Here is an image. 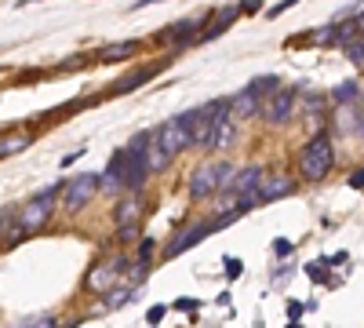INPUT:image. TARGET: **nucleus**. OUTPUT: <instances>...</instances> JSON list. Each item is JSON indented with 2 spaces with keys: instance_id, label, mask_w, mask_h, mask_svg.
Instances as JSON below:
<instances>
[{
  "instance_id": "obj_29",
  "label": "nucleus",
  "mask_w": 364,
  "mask_h": 328,
  "mask_svg": "<svg viewBox=\"0 0 364 328\" xmlns=\"http://www.w3.org/2000/svg\"><path fill=\"white\" fill-rule=\"evenodd\" d=\"M350 186H353V190H360V186H364V168H357V171L350 175Z\"/></svg>"
},
{
  "instance_id": "obj_34",
  "label": "nucleus",
  "mask_w": 364,
  "mask_h": 328,
  "mask_svg": "<svg viewBox=\"0 0 364 328\" xmlns=\"http://www.w3.org/2000/svg\"><path fill=\"white\" fill-rule=\"evenodd\" d=\"M175 307H178V310H197V303H193V300H178Z\"/></svg>"
},
{
  "instance_id": "obj_27",
  "label": "nucleus",
  "mask_w": 364,
  "mask_h": 328,
  "mask_svg": "<svg viewBox=\"0 0 364 328\" xmlns=\"http://www.w3.org/2000/svg\"><path fill=\"white\" fill-rule=\"evenodd\" d=\"M22 328H55V317H37V321H29Z\"/></svg>"
},
{
  "instance_id": "obj_33",
  "label": "nucleus",
  "mask_w": 364,
  "mask_h": 328,
  "mask_svg": "<svg viewBox=\"0 0 364 328\" xmlns=\"http://www.w3.org/2000/svg\"><path fill=\"white\" fill-rule=\"evenodd\" d=\"M299 314H302V303H288V317L299 321Z\"/></svg>"
},
{
  "instance_id": "obj_12",
  "label": "nucleus",
  "mask_w": 364,
  "mask_h": 328,
  "mask_svg": "<svg viewBox=\"0 0 364 328\" xmlns=\"http://www.w3.org/2000/svg\"><path fill=\"white\" fill-rule=\"evenodd\" d=\"M291 190H295L291 179H284V175H266L262 186H259V197H262V201H277V197H288Z\"/></svg>"
},
{
  "instance_id": "obj_24",
  "label": "nucleus",
  "mask_w": 364,
  "mask_h": 328,
  "mask_svg": "<svg viewBox=\"0 0 364 328\" xmlns=\"http://www.w3.org/2000/svg\"><path fill=\"white\" fill-rule=\"evenodd\" d=\"M259 4H262V0H240L237 8H240V15H255V11H259Z\"/></svg>"
},
{
  "instance_id": "obj_2",
  "label": "nucleus",
  "mask_w": 364,
  "mask_h": 328,
  "mask_svg": "<svg viewBox=\"0 0 364 328\" xmlns=\"http://www.w3.org/2000/svg\"><path fill=\"white\" fill-rule=\"evenodd\" d=\"M233 168L226 164V161H208V164H200L193 175H190V197H211L215 190H223V186H230L233 183Z\"/></svg>"
},
{
  "instance_id": "obj_18",
  "label": "nucleus",
  "mask_w": 364,
  "mask_h": 328,
  "mask_svg": "<svg viewBox=\"0 0 364 328\" xmlns=\"http://www.w3.org/2000/svg\"><path fill=\"white\" fill-rule=\"evenodd\" d=\"M135 51V41H124V44H109V48H102V58L106 63H113V58H128Z\"/></svg>"
},
{
  "instance_id": "obj_35",
  "label": "nucleus",
  "mask_w": 364,
  "mask_h": 328,
  "mask_svg": "<svg viewBox=\"0 0 364 328\" xmlns=\"http://www.w3.org/2000/svg\"><path fill=\"white\" fill-rule=\"evenodd\" d=\"M357 26H360V41H364V11L357 15Z\"/></svg>"
},
{
  "instance_id": "obj_7",
  "label": "nucleus",
  "mask_w": 364,
  "mask_h": 328,
  "mask_svg": "<svg viewBox=\"0 0 364 328\" xmlns=\"http://www.w3.org/2000/svg\"><path fill=\"white\" fill-rule=\"evenodd\" d=\"M200 15H193V18H178V22H171L168 29H161V33H157V44H175V48H182V44H186L193 33H197V29H200Z\"/></svg>"
},
{
  "instance_id": "obj_6",
  "label": "nucleus",
  "mask_w": 364,
  "mask_h": 328,
  "mask_svg": "<svg viewBox=\"0 0 364 328\" xmlns=\"http://www.w3.org/2000/svg\"><path fill=\"white\" fill-rule=\"evenodd\" d=\"M99 186H102V179H99L95 171H84V175L70 179L66 190H63V204H66V212H80V208L99 194Z\"/></svg>"
},
{
  "instance_id": "obj_3",
  "label": "nucleus",
  "mask_w": 364,
  "mask_h": 328,
  "mask_svg": "<svg viewBox=\"0 0 364 328\" xmlns=\"http://www.w3.org/2000/svg\"><path fill=\"white\" fill-rule=\"evenodd\" d=\"M331 161H336V150H331V139L321 132V135H314L306 146H302L299 168H302V175H306V179H324L328 168H331Z\"/></svg>"
},
{
  "instance_id": "obj_31",
  "label": "nucleus",
  "mask_w": 364,
  "mask_h": 328,
  "mask_svg": "<svg viewBox=\"0 0 364 328\" xmlns=\"http://www.w3.org/2000/svg\"><path fill=\"white\" fill-rule=\"evenodd\" d=\"M120 241H135V226H120Z\"/></svg>"
},
{
  "instance_id": "obj_25",
  "label": "nucleus",
  "mask_w": 364,
  "mask_h": 328,
  "mask_svg": "<svg viewBox=\"0 0 364 328\" xmlns=\"http://www.w3.org/2000/svg\"><path fill=\"white\" fill-rule=\"evenodd\" d=\"M306 274H310L314 281H324V263H321V259H317V263H310V266H306Z\"/></svg>"
},
{
  "instance_id": "obj_17",
  "label": "nucleus",
  "mask_w": 364,
  "mask_h": 328,
  "mask_svg": "<svg viewBox=\"0 0 364 328\" xmlns=\"http://www.w3.org/2000/svg\"><path fill=\"white\" fill-rule=\"evenodd\" d=\"M135 216H139V204L135 201H124V204H117V216L113 219H117V226H128V223L135 226Z\"/></svg>"
},
{
  "instance_id": "obj_11",
  "label": "nucleus",
  "mask_w": 364,
  "mask_h": 328,
  "mask_svg": "<svg viewBox=\"0 0 364 328\" xmlns=\"http://www.w3.org/2000/svg\"><path fill=\"white\" fill-rule=\"evenodd\" d=\"M255 110H259V99L245 88L240 95H233V99H230V121H233V125H237V121H248V117H252Z\"/></svg>"
},
{
  "instance_id": "obj_32",
  "label": "nucleus",
  "mask_w": 364,
  "mask_h": 328,
  "mask_svg": "<svg viewBox=\"0 0 364 328\" xmlns=\"http://www.w3.org/2000/svg\"><path fill=\"white\" fill-rule=\"evenodd\" d=\"M273 252H277V255H288L291 245H288V241H273Z\"/></svg>"
},
{
  "instance_id": "obj_5",
  "label": "nucleus",
  "mask_w": 364,
  "mask_h": 328,
  "mask_svg": "<svg viewBox=\"0 0 364 328\" xmlns=\"http://www.w3.org/2000/svg\"><path fill=\"white\" fill-rule=\"evenodd\" d=\"M55 194H58V186H51V190H44V194H37L33 201H26V204H22V212H18V226H22V233H33V230H41V226L51 219Z\"/></svg>"
},
{
  "instance_id": "obj_30",
  "label": "nucleus",
  "mask_w": 364,
  "mask_h": 328,
  "mask_svg": "<svg viewBox=\"0 0 364 328\" xmlns=\"http://www.w3.org/2000/svg\"><path fill=\"white\" fill-rule=\"evenodd\" d=\"M291 4H295V0H281V4H277V8H269L266 15H273V18H277V15H281V11H288Z\"/></svg>"
},
{
  "instance_id": "obj_10",
  "label": "nucleus",
  "mask_w": 364,
  "mask_h": 328,
  "mask_svg": "<svg viewBox=\"0 0 364 328\" xmlns=\"http://www.w3.org/2000/svg\"><path fill=\"white\" fill-rule=\"evenodd\" d=\"M291 110H295V92H277V95H273V102L266 106V121L269 125H284L288 117H291Z\"/></svg>"
},
{
  "instance_id": "obj_21",
  "label": "nucleus",
  "mask_w": 364,
  "mask_h": 328,
  "mask_svg": "<svg viewBox=\"0 0 364 328\" xmlns=\"http://www.w3.org/2000/svg\"><path fill=\"white\" fill-rule=\"evenodd\" d=\"M266 88H277V77H259V80H252V84H248V92L259 99V95H266Z\"/></svg>"
},
{
  "instance_id": "obj_16",
  "label": "nucleus",
  "mask_w": 364,
  "mask_h": 328,
  "mask_svg": "<svg viewBox=\"0 0 364 328\" xmlns=\"http://www.w3.org/2000/svg\"><path fill=\"white\" fill-rule=\"evenodd\" d=\"M353 33H360V26H357V18L353 22H339L336 29H331V41H336V44H353Z\"/></svg>"
},
{
  "instance_id": "obj_4",
  "label": "nucleus",
  "mask_w": 364,
  "mask_h": 328,
  "mask_svg": "<svg viewBox=\"0 0 364 328\" xmlns=\"http://www.w3.org/2000/svg\"><path fill=\"white\" fill-rule=\"evenodd\" d=\"M233 216H237V212H230V216H223V219H204V223H197V226H190V230H182V233L175 237V241L164 248V255H168V259H175V255L186 252V248L200 245L208 233H215V230H223L226 223H233Z\"/></svg>"
},
{
  "instance_id": "obj_13",
  "label": "nucleus",
  "mask_w": 364,
  "mask_h": 328,
  "mask_svg": "<svg viewBox=\"0 0 364 328\" xmlns=\"http://www.w3.org/2000/svg\"><path fill=\"white\" fill-rule=\"evenodd\" d=\"M117 274H120V263H109V266H106V263H99L95 270L87 274V288H95V292H99V288H109Z\"/></svg>"
},
{
  "instance_id": "obj_26",
  "label": "nucleus",
  "mask_w": 364,
  "mask_h": 328,
  "mask_svg": "<svg viewBox=\"0 0 364 328\" xmlns=\"http://www.w3.org/2000/svg\"><path fill=\"white\" fill-rule=\"evenodd\" d=\"M226 277H240V259H226Z\"/></svg>"
},
{
  "instance_id": "obj_22",
  "label": "nucleus",
  "mask_w": 364,
  "mask_h": 328,
  "mask_svg": "<svg viewBox=\"0 0 364 328\" xmlns=\"http://www.w3.org/2000/svg\"><path fill=\"white\" fill-rule=\"evenodd\" d=\"M346 55H350V63H357V66L364 70V41H353V44L346 48Z\"/></svg>"
},
{
  "instance_id": "obj_14",
  "label": "nucleus",
  "mask_w": 364,
  "mask_h": 328,
  "mask_svg": "<svg viewBox=\"0 0 364 328\" xmlns=\"http://www.w3.org/2000/svg\"><path fill=\"white\" fill-rule=\"evenodd\" d=\"M154 73H157V66H146V70H135V73H128V77H120V80L113 84V95H124V92H132V88L146 84Z\"/></svg>"
},
{
  "instance_id": "obj_1",
  "label": "nucleus",
  "mask_w": 364,
  "mask_h": 328,
  "mask_svg": "<svg viewBox=\"0 0 364 328\" xmlns=\"http://www.w3.org/2000/svg\"><path fill=\"white\" fill-rule=\"evenodd\" d=\"M193 142V113H178L171 121H164L157 132H154V146L164 150L168 157H175L178 150H186Z\"/></svg>"
},
{
  "instance_id": "obj_9",
  "label": "nucleus",
  "mask_w": 364,
  "mask_h": 328,
  "mask_svg": "<svg viewBox=\"0 0 364 328\" xmlns=\"http://www.w3.org/2000/svg\"><path fill=\"white\" fill-rule=\"evenodd\" d=\"M262 168L259 164H248V168H240L237 171V179H233V190H237V197H248V194H259V186H262Z\"/></svg>"
},
{
  "instance_id": "obj_8",
  "label": "nucleus",
  "mask_w": 364,
  "mask_h": 328,
  "mask_svg": "<svg viewBox=\"0 0 364 328\" xmlns=\"http://www.w3.org/2000/svg\"><path fill=\"white\" fill-rule=\"evenodd\" d=\"M128 164H132V154H128V150L113 154V161H109V168H106V175H102V186H106V190H117L120 183H128Z\"/></svg>"
},
{
  "instance_id": "obj_19",
  "label": "nucleus",
  "mask_w": 364,
  "mask_h": 328,
  "mask_svg": "<svg viewBox=\"0 0 364 328\" xmlns=\"http://www.w3.org/2000/svg\"><path fill=\"white\" fill-rule=\"evenodd\" d=\"M353 99H357V84L353 80H343L336 88V102H353Z\"/></svg>"
},
{
  "instance_id": "obj_23",
  "label": "nucleus",
  "mask_w": 364,
  "mask_h": 328,
  "mask_svg": "<svg viewBox=\"0 0 364 328\" xmlns=\"http://www.w3.org/2000/svg\"><path fill=\"white\" fill-rule=\"evenodd\" d=\"M128 300H135V295H132L128 288H120V292H113V300L106 303V310H113V307H120V303H128Z\"/></svg>"
},
{
  "instance_id": "obj_20",
  "label": "nucleus",
  "mask_w": 364,
  "mask_h": 328,
  "mask_svg": "<svg viewBox=\"0 0 364 328\" xmlns=\"http://www.w3.org/2000/svg\"><path fill=\"white\" fill-rule=\"evenodd\" d=\"M26 142H29L26 135H18V139H11V135H8V139H4V146H0V157H11V154H18Z\"/></svg>"
},
{
  "instance_id": "obj_15",
  "label": "nucleus",
  "mask_w": 364,
  "mask_h": 328,
  "mask_svg": "<svg viewBox=\"0 0 364 328\" xmlns=\"http://www.w3.org/2000/svg\"><path fill=\"white\" fill-rule=\"evenodd\" d=\"M237 15H240V8H226V11H223V15H219L215 22H211V26H208V33H204L200 41H215V37H223V33H226V29L233 26V18H237Z\"/></svg>"
},
{
  "instance_id": "obj_28",
  "label": "nucleus",
  "mask_w": 364,
  "mask_h": 328,
  "mask_svg": "<svg viewBox=\"0 0 364 328\" xmlns=\"http://www.w3.org/2000/svg\"><path fill=\"white\" fill-rule=\"evenodd\" d=\"M161 317H164V307H149V314H146V321H149V324H157Z\"/></svg>"
}]
</instances>
